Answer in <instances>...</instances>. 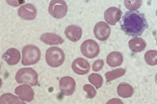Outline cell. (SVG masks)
Masks as SVG:
<instances>
[{"label": "cell", "mask_w": 157, "mask_h": 104, "mask_svg": "<svg viewBox=\"0 0 157 104\" xmlns=\"http://www.w3.org/2000/svg\"><path fill=\"white\" fill-rule=\"evenodd\" d=\"M105 62L104 60L98 59L96 60L92 65V69L93 71L98 72L100 71L104 67Z\"/></svg>", "instance_id": "obj_25"}, {"label": "cell", "mask_w": 157, "mask_h": 104, "mask_svg": "<svg viewBox=\"0 0 157 104\" xmlns=\"http://www.w3.org/2000/svg\"><path fill=\"white\" fill-rule=\"evenodd\" d=\"M15 79L19 84H27L33 86L38 84V75L31 68L19 69L16 74Z\"/></svg>", "instance_id": "obj_4"}, {"label": "cell", "mask_w": 157, "mask_h": 104, "mask_svg": "<svg viewBox=\"0 0 157 104\" xmlns=\"http://www.w3.org/2000/svg\"><path fill=\"white\" fill-rule=\"evenodd\" d=\"M2 59L8 65L13 66L17 64L21 59V54L18 49L10 48L3 54Z\"/></svg>", "instance_id": "obj_14"}, {"label": "cell", "mask_w": 157, "mask_h": 104, "mask_svg": "<svg viewBox=\"0 0 157 104\" xmlns=\"http://www.w3.org/2000/svg\"><path fill=\"white\" fill-rule=\"evenodd\" d=\"M59 87L62 94L66 96L71 95L75 90L76 82L72 77L65 76L60 79Z\"/></svg>", "instance_id": "obj_7"}, {"label": "cell", "mask_w": 157, "mask_h": 104, "mask_svg": "<svg viewBox=\"0 0 157 104\" xmlns=\"http://www.w3.org/2000/svg\"><path fill=\"white\" fill-rule=\"evenodd\" d=\"M106 104H124L123 102L120 99L117 98H114L111 99L107 101Z\"/></svg>", "instance_id": "obj_27"}, {"label": "cell", "mask_w": 157, "mask_h": 104, "mask_svg": "<svg viewBox=\"0 0 157 104\" xmlns=\"http://www.w3.org/2000/svg\"><path fill=\"white\" fill-rule=\"evenodd\" d=\"M37 11L35 6L33 4L27 3L20 7L17 14L19 17L27 20H32L35 19Z\"/></svg>", "instance_id": "obj_9"}, {"label": "cell", "mask_w": 157, "mask_h": 104, "mask_svg": "<svg viewBox=\"0 0 157 104\" xmlns=\"http://www.w3.org/2000/svg\"><path fill=\"white\" fill-rule=\"evenodd\" d=\"M122 30L128 35H141L148 27L145 16L138 12L128 11L123 16L121 22Z\"/></svg>", "instance_id": "obj_1"}, {"label": "cell", "mask_w": 157, "mask_h": 104, "mask_svg": "<svg viewBox=\"0 0 157 104\" xmlns=\"http://www.w3.org/2000/svg\"><path fill=\"white\" fill-rule=\"evenodd\" d=\"M65 55L63 50L57 47L49 48L45 53V59L47 64L52 68H57L64 63Z\"/></svg>", "instance_id": "obj_3"}, {"label": "cell", "mask_w": 157, "mask_h": 104, "mask_svg": "<svg viewBox=\"0 0 157 104\" xmlns=\"http://www.w3.org/2000/svg\"><path fill=\"white\" fill-rule=\"evenodd\" d=\"M144 59L146 63L151 66H155L157 64V52L155 50H150L144 54Z\"/></svg>", "instance_id": "obj_21"}, {"label": "cell", "mask_w": 157, "mask_h": 104, "mask_svg": "<svg viewBox=\"0 0 157 104\" xmlns=\"http://www.w3.org/2000/svg\"><path fill=\"white\" fill-rule=\"evenodd\" d=\"M68 7L64 0H52L48 8V12L54 18H63L67 15Z\"/></svg>", "instance_id": "obj_5"}, {"label": "cell", "mask_w": 157, "mask_h": 104, "mask_svg": "<svg viewBox=\"0 0 157 104\" xmlns=\"http://www.w3.org/2000/svg\"><path fill=\"white\" fill-rule=\"evenodd\" d=\"M95 37L98 40L104 41L109 38L111 34V28L109 24L104 21L97 23L94 28Z\"/></svg>", "instance_id": "obj_8"}, {"label": "cell", "mask_w": 157, "mask_h": 104, "mask_svg": "<svg viewBox=\"0 0 157 104\" xmlns=\"http://www.w3.org/2000/svg\"><path fill=\"white\" fill-rule=\"evenodd\" d=\"M1 104H25L20 101L18 97L13 94L6 93L3 94L0 98Z\"/></svg>", "instance_id": "obj_20"}, {"label": "cell", "mask_w": 157, "mask_h": 104, "mask_svg": "<svg viewBox=\"0 0 157 104\" xmlns=\"http://www.w3.org/2000/svg\"><path fill=\"white\" fill-rule=\"evenodd\" d=\"M123 14L122 10L115 7H110L105 12L104 17L105 21L111 26H115L119 21Z\"/></svg>", "instance_id": "obj_10"}, {"label": "cell", "mask_w": 157, "mask_h": 104, "mask_svg": "<svg viewBox=\"0 0 157 104\" xmlns=\"http://www.w3.org/2000/svg\"><path fill=\"white\" fill-rule=\"evenodd\" d=\"M143 0H124V4L127 9L131 11L137 10L141 6Z\"/></svg>", "instance_id": "obj_23"}, {"label": "cell", "mask_w": 157, "mask_h": 104, "mask_svg": "<svg viewBox=\"0 0 157 104\" xmlns=\"http://www.w3.org/2000/svg\"><path fill=\"white\" fill-rule=\"evenodd\" d=\"M6 3L10 6L18 7L25 2V0H6Z\"/></svg>", "instance_id": "obj_26"}, {"label": "cell", "mask_w": 157, "mask_h": 104, "mask_svg": "<svg viewBox=\"0 0 157 104\" xmlns=\"http://www.w3.org/2000/svg\"><path fill=\"white\" fill-rule=\"evenodd\" d=\"M83 89L86 92V99H92L96 96L97 91L92 85L86 84L83 87Z\"/></svg>", "instance_id": "obj_24"}, {"label": "cell", "mask_w": 157, "mask_h": 104, "mask_svg": "<svg viewBox=\"0 0 157 104\" xmlns=\"http://www.w3.org/2000/svg\"><path fill=\"white\" fill-rule=\"evenodd\" d=\"M124 57L122 53L118 51L110 52L107 55L106 62L111 67L115 68L121 66L123 63Z\"/></svg>", "instance_id": "obj_16"}, {"label": "cell", "mask_w": 157, "mask_h": 104, "mask_svg": "<svg viewBox=\"0 0 157 104\" xmlns=\"http://www.w3.org/2000/svg\"><path fill=\"white\" fill-rule=\"evenodd\" d=\"M126 71L125 69L119 68L106 73L105 76L106 82H109L122 77L125 74Z\"/></svg>", "instance_id": "obj_19"}, {"label": "cell", "mask_w": 157, "mask_h": 104, "mask_svg": "<svg viewBox=\"0 0 157 104\" xmlns=\"http://www.w3.org/2000/svg\"><path fill=\"white\" fill-rule=\"evenodd\" d=\"M39 39L43 43L49 45H61L64 42L61 37L53 33H44L40 35Z\"/></svg>", "instance_id": "obj_15"}, {"label": "cell", "mask_w": 157, "mask_h": 104, "mask_svg": "<svg viewBox=\"0 0 157 104\" xmlns=\"http://www.w3.org/2000/svg\"><path fill=\"white\" fill-rule=\"evenodd\" d=\"M117 90L119 96L125 99L131 97L135 91L133 87L126 82L120 84L117 86Z\"/></svg>", "instance_id": "obj_18"}, {"label": "cell", "mask_w": 157, "mask_h": 104, "mask_svg": "<svg viewBox=\"0 0 157 104\" xmlns=\"http://www.w3.org/2000/svg\"><path fill=\"white\" fill-rule=\"evenodd\" d=\"M82 32V29L80 27L77 25L72 24L65 28L64 33L69 40L76 42L81 39Z\"/></svg>", "instance_id": "obj_13"}, {"label": "cell", "mask_w": 157, "mask_h": 104, "mask_svg": "<svg viewBox=\"0 0 157 104\" xmlns=\"http://www.w3.org/2000/svg\"><path fill=\"white\" fill-rule=\"evenodd\" d=\"M73 72L80 75H84L90 71V65L89 62L83 58L79 57L74 60L71 65Z\"/></svg>", "instance_id": "obj_11"}, {"label": "cell", "mask_w": 157, "mask_h": 104, "mask_svg": "<svg viewBox=\"0 0 157 104\" xmlns=\"http://www.w3.org/2000/svg\"><path fill=\"white\" fill-rule=\"evenodd\" d=\"M22 64L24 66L34 65L40 61L41 52L40 49L36 46L28 45L24 46L22 49Z\"/></svg>", "instance_id": "obj_2"}, {"label": "cell", "mask_w": 157, "mask_h": 104, "mask_svg": "<svg viewBox=\"0 0 157 104\" xmlns=\"http://www.w3.org/2000/svg\"><path fill=\"white\" fill-rule=\"evenodd\" d=\"M88 80L97 89L101 88L104 83V80L101 75L97 73H93L89 76Z\"/></svg>", "instance_id": "obj_22"}, {"label": "cell", "mask_w": 157, "mask_h": 104, "mask_svg": "<svg viewBox=\"0 0 157 104\" xmlns=\"http://www.w3.org/2000/svg\"><path fill=\"white\" fill-rule=\"evenodd\" d=\"M15 93L22 101L30 102L34 99V91L30 86L28 85H21L16 87Z\"/></svg>", "instance_id": "obj_12"}, {"label": "cell", "mask_w": 157, "mask_h": 104, "mask_svg": "<svg viewBox=\"0 0 157 104\" xmlns=\"http://www.w3.org/2000/svg\"><path fill=\"white\" fill-rule=\"evenodd\" d=\"M80 50L82 55L89 59H93L100 54V46L93 39L86 40L81 44Z\"/></svg>", "instance_id": "obj_6"}, {"label": "cell", "mask_w": 157, "mask_h": 104, "mask_svg": "<svg viewBox=\"0 0 157 104\" xmlns=\"http://www.w3.org/2000/svg\"><path fill=\"white\" fill-rule=\"evenodd\" d=\"M128 45L131 50L135 53L143 52L147 47V43L145 40L137 37L130 40L129 41Z\"/></svg>", "instance_id": "obj_17"}]
</instances>
